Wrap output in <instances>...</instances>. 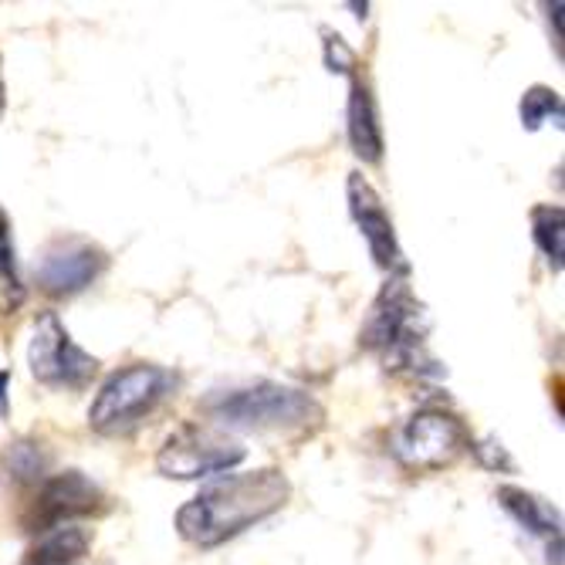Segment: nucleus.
Returning <instances> with one entry per match:
<instances>
[{"label":"nucleus","mask_w":565,"mask_h":565,"mask_svg":"<svg viewBox=\"0 0 565 565\" xmlns=\"http://www.w3.org/2000/svg\"><path fill=\"white\" fill-rule=\"evenodd\" d=\"M475 450H478V457L484 460L488 468H504V471H511V457H508V450H504L498 440H481Z\"/></svg>","instance_id":"6ab92c4d"},{"label":"nucleus","mask_w":565,"mask_h":565,"mask_svg":"<svg viewBox=\"0 0 565 565\" xmlns=\"http://www.w3.org/2000/svg\"><path fill=\"white\" fill-rule=\"evenodd\" d=\"M8 373H0V414H8V399H4V386H8Z\"/></svg>","instance_id":"aec40b11"},{"label":"nucleus","mask_w":565,"mask_h":565,"mask_svg":"<svg viewBox=\"0 0 565 565\" xmlns=\"http://www.w3.org/2000/svg\"><path fill=\"white\" fill-rule=\"evenodd\" d=\"M430 319L406 281H390L373 301L366 326L359 332L363 345L383 359L390 373L409 376H444L440 363L427 349Z\"/></svg>","instance_id":"f03ea898"},{"label":"nucleus","mask_w":565,"mask_h":565,"mask_svg":"<svg viewBox=\"0 0 565 565\" xmlns=\"http://www.w3.org/2000/svg\"><path fill=\"white\" fill-rule=\"evenodd\" d=\"M532 234L545 258L558 268L565 254V214L558 203H545V207L532 211Z\"/></svg>","instance_id":"2eb2a0df"},{"label":"nucleus","mask_w":565,"mask_h":565,"mask_svg":"<svg viewBox=\"0 0 565 565\" xmlns=\"http://www.w3.org/2000/svg\"><path fill=\"white\" fill-rule=\"evenodd\" d=\"M468 447H471L468 424L437 406L414 414L393 437V454L406 471L450 468Z\"/></svg>","instance_id":"423d86ee"},{"label":"nucleus","mask_w":565,"mask_h":565,"mask_svg":"<svg viewBox=\"0 0 565 565\" xmlns=\"http://www.w3.org/2000/svg\"><path fill=\"white\" fill-rule=\"evenodd\" d=\"M203 409L217 424L237 430H308L319 427L326 417V409L305 390L268 380L237 390H217L203 399Z\"/></svg>","instance_id":"7ed1b4c3"},{"label":"nucleus","mask_w":565,"mask_h":565,"mask_svg":"<svg viewBox=\"0 0 565 565\" xmlns=\"http://www.w3.org/2000/svg\"><path fill=\"white\" fill-rule=\"evenodd\" d=\"M8 109V92H4V75H0V116Z\"/></svg>","instance_id":"412c9836"},{"label":"nucleus","mask_w":565,"mask_h":565,"mask_svg":"<svg viewBox=\"0 0 565 565\" xmlns=\"http://www.w3.org/2000/svg\"><path fill=\"white\" fill-rule=\"evenodd\" d=\"M28 291L18 275V258H14V234L11 221L0 211V319H14L21 312Z\"/></svg>","instance_id":"4468645a"},{"label":"nucleus","mask_w":565,"mask_h":565,"mask_svg":"<svg viewBox=\"0 0 565 565\" xmlns=\"http://www.w3.org/2000/svg\"><path fill=\"white\" fill-rule=\"evenodd\" d=\"M28 366L31 376L47 390H82L98 373V359L68 335L55 312H41L28 349Z\"/></svg>","instance_id":"0eeeda50"},{"label":"nucleus","mask_w":565,"mask_h":565,"mask_svg":"<svg viewBox=\"0 0 565 565\" xmlns=\"http://www.w3.org/2000/svg\"><path fill=\"white\" fill-rule=\"evenodd\" d=\"M498 501L508 515L522 529H529L532 535H555V539L562 535V515L552 501H545L532 491H522V488H498Z\"/></svg>","instance_id":"ddd939ff"},{"label":"nucleus","mask_w":565,"mask_h":565,"mask_svg":"<svg viewBox=\"0 0 565 565\" xmlns=\"http://www.w3.org/2000/svg\"><path fill=\"white\" fill-rule=\"evenodd\" d=\"M349 211L359 224V234L366 237L370 244V254L376 258L380 268L393 271V268H406L403 265V250L396 244V231H393V221L383 207L380 193L373 190V183L363 177V173H352L349 177Z\"/></svg>","instance_id":"9d476101"},{"label":"nucleus","mask_w":565,"mask_h":565,"mask_svg":"<svg viewBox=\"0 0 565 565\" xmlns=\"http://www.w3.org/2000/svg\"><path fill=\"white\" fill-rule=\"evenodd\" d=\"M326 62H329V72H349L355 65V55L345 47V41L332 31H326Z\"/></svg>","instance_id":"a211bd4d"},{"label":"nucleus","mask_w":565,"mask_h":565,"mask_svg":"<svg viewBox=\"0 0 565 565\" xmlns=\"http://www.w3.org/2000/svg\"><path fill=\"white\" fill-rule=\"evenodd\" d=\"M92 535L82 525H62L41 532V539L24 552L21 565H85Z\"/></svg>","instance_id":"f8f14e48"},{"label":"nucleus","mask_w":565,"mask_h":565,"mask_svg":"<svg viewBox=\"0 0 565 565\" xmlns=\"http://www.w3.org/2000/svg\"><path fill=\"white\" fill-rule=\"evenodd\" d=\"M173 386V376L163 366L152 363H132L119 373H113L102 383L92 409H88V424L92 430L119 437L136 430L152 409H157Z\"/></svg>","instance_id":"20e7f679"},{"label":"nucleus","mask_w":565,"mask_h":565,"mask_svg":"<svg viewBox=\"0 0 565 565\" xmlns=\"http://www.w3.org/2000/svg\"><path fill=\"white\" fill-rule=\"evenodd\" d=\"M8 465L18 481H41L44 478V457L34 444H14L8 450Z\"/></svg>","instance_id":"f3484780"},{"label":"nucleus","mask_w":565,"mask_h":565,"mask_svg":"<svg viewBox=\"0 0 565 565\" xmlns=\"http://www.w3.org/2000/svg\"><path fill=\"white\" fill-rule=\"evenodd\" d=\"M345 132L352 142V152L363 163L383 160V126L376 113V98L366 82L352 78L349 85V109H345Z\"/></svg>","instance_id":"9b49d317"},{"label":"nucleus","mask_w":565,"mask_h":565,"mask_svg":"<svg viewBox=\"0 0 565 565\" xmlns=\"http://www.w3.org/2000/svg\"><path fill=\"white\" fill-rule=\"evenodd\" d=\"M291 498V484L278 468L247 475H224L221 481L200 488L177 511V532L196 548H217L227 539L271 519Z\"/></svg>","instance_id":"f257e3e1"},{"label":"nucleus","mask_w":565,"mask_h":565,"mask_svg":"<svg viewBox=\"0 0 565 565\" xmlns=\"http://www.w3.org/2000/svg\"><path fill=\"white\" fill-rule=\"evenodd\" d=\"M109 268V254L92 241L82 237H58L47 244L41 262L34 268L38 288L55 298H72L98 281V275Z\"/></svg>","instance_id":"6e6552de"},{"label":"nucleus","mask_w":565,"mask_h":565,"mask_svg":"<svg viewBox=\"0 0 565 565\" xmlns=\"http://www.w3.org/2000/svg\"><path fill=\"white\" fill-rule=\"evenodd\" d=\"M244 457H247V447L234 440L224 427L186 424L163 440L157 454V468L163 478L196 481V478H211V475L237 468Z\"/></svg>","instance_id":"39448f33"},{"label":"nucleus","mask_w":565,"mask_h":565,"mask_svg":"<svg viewBox=\"0 0 565 565\" xmlns=\"http://www.w3.org/2000/svg\"><path fill=\"white\" fill-rule=\"evenodd\" d=\"M548 119H555V126L562 122V98L555 88L548 85H532L522 98V126L525 129H542Z\"/></svg>","instance_id":"dca6fc26"},{"label":"nucleus","mask_w":565,"mask_h":565,"mask_svg":"<svg viewBox=\"0 0 565 565\" xmlns=\"http://www.w3.org/2000/svg\"><path fill=\"white\" fill-rule=\"evenodd\" d=\"M106 508V494L102 488L85 478L82 471H65L47 478L34 498V508L28 515L31 532H51L62 525H75V519L95 515V511Z\"/></svg>","instance_id":"1a4fd4ad"}]
</instances>
